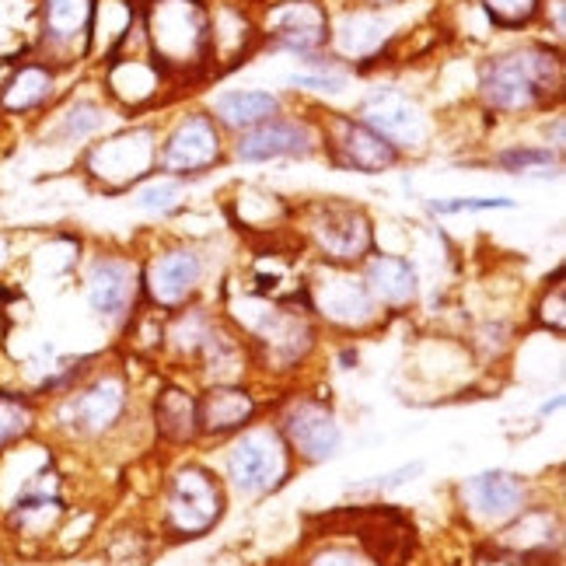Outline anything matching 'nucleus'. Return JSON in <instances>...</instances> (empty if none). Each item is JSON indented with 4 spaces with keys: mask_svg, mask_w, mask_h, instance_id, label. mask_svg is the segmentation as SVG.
Returning a JSON list of instances; mask_svg holds the SVG:
<instances>
[{
    "mask_svg": "<svg viewBox=\"0 0 566 566\" xmlns=\"http://www.w3.org/2000/svg\"><path fill=\"white\" fill-rule=\"evenodd\" d=\"M126 406V388L119 378L105 375L98 381H92L88 388L67 391V399L60 402L56 417L71 433H81V438H95V433H105L119 417Z\"/></svg>",
    "mask_w": 566,
    "mask_h": 566,
    "instance_id": "5",
    "label": "nucleus"
},
{
    "mask_svg": "<svg viewBox=\"0 0 566 566\" xmlns=\"http://www.w3.org/2000/svg\"><path fill=\"white\" fill-rule=\"evenodd\" d=\"M270 35L283 50L312 53L329 42V18L315 0H291L270 14Z\"/></svg>",
    "mask_w": 566,
    "mask_h": 566,
    "instance_id": "15",
    "label": "nucleus"
},
{
    "mask_svg": "<svg viewBox=\"0 0 566 566\" xmlns=\"http://www.w3.org/2000/svg\"><path fill=\"white\" fill-rule=\"evenodd\" d=\"M231 483L242 493H266L283 475V444L270 430H252L231 448Z\"/></svg>",
    "mask_w": 566,
    "mask_h": 566,
    "instance_id": "6",
    "label": "nucleus"
},
{
    "mask_svg": "<svg viewBox=\"0 0 566 566\" xmlns=\"http://www.w3.org/2000/svg\"><path fill=\"white\" fill-rule=\"evenodd\" d=\"M496 161L504 165L507 171H517V176H521V171H525V176H528V171H542V176H549L546 168H553L556 158L549 155V150H542V147H521V150H504Z\"/></svg>",
    "mask_w": 566,
    "mask_h": 566,
    "instance_id": "29",
    "label": "nucleus"
},
{
    "mask_svg": "<svg viewBox=\"0 0 566 566\" xmlns=\"http://www.w3.org/2000/svg\"><path fill=\"white\" fill-rule=\"evenodd\" d=\"M315 304L325 318H333L339 325L367 322L375 312V297L367 291V283L343 273H329L322 283H315Z\"/></svg>",
    "mask_w": 566,
    "mask_h": 566,
    "instance_id": "18",
    "label": "nucleus"
},
{
    "mask_svg": "<svg viewBox=\"0 0 566 566\" xmlns=\"http://www.w3.org/2000/svg\"><path fill=\"white\" fill-rule=\"evenodd\" d=\"M11 255H14V249H11V234H8V231H0V276L8 273Z\"/></svg>",
    "mask_w": 566,
    "mask_h": 566,
    "instance_id": "35",
    "label": "nucleus"
},
{
    "mask_svg": "<svg viewBox=\"0 0 566 566\" xmlns=\"http://www.w3.org/2000/svg\"><path fill=\"white\" fill-rule=\"evenodd\" d=\"M252 412H255V402L249 391L231 388V385H217L207 391L203 402L196 406V423H200V430L224 433V430L245 427L252 420Z\"/></svg>",
    "mask_w": 566,
    "mask_h": 566,
    "instance_id": "21",
    "label": "nucleus"
},
{
    "mask_svg": "<svg viewBox=\"0 0 566 566\" xmlns=\"http://www.w3.org/2000/svg\"><path fill=\"white\" fill-rule=\"evenodd\" d=\"M213 113L224 126L252 129L259 123H270L280 113V98L273 92H224L217 95Z\"/></svg>",
    "mask_w": 566,
    "mask_h": 566,
    "instance_id": "23",
    "label": "nucleus"
},
{
    "mask_svg": "<svg viewBox=\"0 0 566 566\" xmlns=\"http://www.w3.org/2000/svg\"><path fill=\"white\" fill-rule=\"evenodd\" d=\"M207 14L192 0H161L150 14V42L165 63H196L207 50Z\"/></svg>",
    "mask_w": 566,
    "mask_h": 566,
    "instance_id": "2",
    "label": "nucleus"
},
{
    "mask_svg": "<svg viewBox=\"0 0 566 566\" xmlns=\"http://www.w3.org/2000/svg\"><path fill=\"white\" fill-rule=\"evenodd\" d=\"M465 500L479 517L504 521V517H514L521 504H525V483L511 472H483L469 479Z\"/></svg>",
    "mask_w": 566,
    "mask_h": 566,
    "instance_id": "20",
    "label": "nucleus"
},
{
    "mask_svg": "<svg viewBox=\"0 0 566 566\" xmlns=\"http://www.w3.org/2000/svg\"><path fill=\"white\" fill-rule=\"evenodd\" d=\"M95 25V0H42V50L50 56L84 53Z\"/></svg>",
    "mask_w": 566,
    "mask_h": 566,
    "instance_id": "9",
    "label": "nucleus"
},
{
    "mask_svg": "<svg viewBox=\"0 0 566 566\" xmlns=\"http://www.w3.org/2000/svg\"><path fill=\"white\" fill-rule=\"evenodd\" d=\"M483 8L500 29H521L535 18L538 0H483Z\"/></svg>",
    "mask_w": 566,
    "mask_h": 566,
    "instance_id": "28",
    "label": "nucleus"
},
{
    "mask_svg": "<svg viewBox=\"0 0 566 566\" xmlns=\"http://www.w3.org/2000/svg\"><path fill=\"white\" fill-rule=\"evenodd\" d=\"M155 420L168 441H192L196 430H200V423H196V402L179 388L161 391L155 406Z\"/></svg>",
    "mask_w": 566,
    "mask_h": 566,
    "instance_id": "25",
    "label": "nucleus"
},
{
    "mask_svg": "<svg viewBox=\"0 0 566 566\" xmlns=\"http://www.w3.org/2000/svg\"><path fill=\"white\" fill-rule=\"evenodd\" d=\"M312 566H364L354 553H339V549H333V553H322V556H315V563Z\"/></svg>",
    "mask_w": 566,
    "mask_h": 566,
    "instance_id": "34",
    "label": "nucleus"
},
{
    "mask_svg": "<svg viewBox=\"0 0 566 566\" xmlns=\"http://www.w3.org/2000/svg\"><path fill=\"white\" fill-rule=\"evenodd\" d=\"M364 283L375 301L391 304V308H399V304H409L417 297V270L409 266V259H399V255H375L371 263H367Z\"/></svg>",
    "mask_w": 566,
    "mask_h": 566,
    "instance_id": "22",
    "label": "nucleus"
},
{
    "mask_svg": "<svg viewBox=\"0 0 566 566\" xmlns=\"http://www.w3.org/2000/svg\"><path fill=\"white\" fill-rule=\"evenodd\" d=\"M514 207L511 200H504V196H472V200H441L433 203V210L438 213H462V210H507Z\"/></svg>",
    "mask_w": 566,
    "mask_h": 566,
    "instance_id": "31",
    "label": "nucleus"
},
{
    "mask_svg": "<svg viewBox=\"0 0 566 566\" xmlns=\"http://www.w3.org/2000/svg\"><path fill=\"white\" fill-rule=\"evenodd\" d=\"M35 430V406L29 396L0 391V454L21 444Z\"/></svg>",
    "mask_w": 566,
    "mask_h": 566,
    "instance_id": "26",
    "label": "nucleus"
},
{
    "mask_svg": "<svg viewBox=\"0 0 566 566\" xmlns=\"http://www.w3.org/2000/svg\"><path fill=\"white\" fill-rule=\"evenodd\" d=\"M179 196H182V189L176 186V182H155V186H147L140 196H137V203L144 207V210H158V213H165V210H171L179 203Z\"/></svg>",
    "mask_w": 566,
    "mask_h": 566,
    "instance_id": "30",
    "label": "nucleus"
},
{
    "mask_svg": "<svg viewBox=\"0 0 566 566\" xmlns=\"http://www.w3.org/2000/svg\"><path fill=\"white\" fill-rule=\"evenodd\" d=\"M315 150V134L301 119H270L242 134L234 155L242 161H276V158H308Z\"/></svg>",
    "mask_w": 566,
    "mask_h": 566,
    "instance_id": "10",
    "label": "nucleus"
},
{
    "mask_svg": "<svg viewBox=\"0 0 566 566\" xmlns=\"http://www.w3.org/2000/svg\"><path fill=\"white\" fill-rule=\"evenodd\" d=\"M137 287H140V276L134 266L126 263V259L102 255L92 263L88 280H84V297H88V308L98 318L116 322L134 308Z\"/></svg>",
    "mask_w": 566,
    "mask_h": 566,
    "instance_id": "8",
    "label": "nucleus"
},
{
    "mask_svg": "<svg viewBox=\"0 0 566 566\" xmlns=\"http://www.w3.org/2000/svg\"><path fill=\"white\" fill-rule=\"evenodd\" d=\"M155 137L147 129H134V134H123L98 144L88 155V171L95 179L108 182V189H119L126 182H134L147 176L150 165H155Z\"/></svg>",
    "mask_w": 566,
    "mask_h": 566,
    "instance_id": "7",
    "label": "nucleus"
},
{
    "mask_svg": "<svg viewBox=\"0 0 566 566\" xmlns=\"http://www.w3.org/2000/svg\"><path fill=\"white\" fill-rule=\"evenodd\" d=\"M291 84H301V88H318V92H339L343 88V77H308V74H294Z\"/></svg>",
    "mask_w": 566,
    "mask_h": 566,
    "instance_id": "32",
    "label": "nucleus"
},
{
    "mask_svg": "<svg viewBox=\"0 0 566 566\" xmlns=\"http://www.w3.org/2000/svg\"><path fill=\"white\" fill-rule=\"evenodd\" d=\"M105 123V113H102V105L95 102H74L67 113H63L53 126V140H84V137H92L95 129H102Z\"/></svg>",
    "mask_w": 566,
    "mask_h": 566,
    "instance_id": "27",
    "label": "nucleus"
},
{
    "mask_svg": "<svg viewBox=\"0 0 566 566\" xmlns=\"http://www.w3.org/2000/svg\"><path fill=\"white\" fill-rule=\"evenodd\" d=\"M378 4H388V0H378Z\"/></svg>",
    "mask_w": 566,
    "mask_h": 566,
    "instance_id": "36",
    "label": "nucleus"
},
{
    "mask_svg": "<svg viewBox=\"0 0 566 566\" xmlns=\"http://www.w3.org/2000/svg\"><path fill=\"white\" fill-rule=\"evenodd\" d=\"M221 507H224V496L210 472L182 469L176 479H171L168 521L179 535H186V538L203 535L207 528H213V521L221 517Z\"/></svg>",
    "mask_w": 566,
    "mask_h": 566,
    "instance_id": "4",
    "label": "nucleus"
},
{
    "mask_svg": "<svg viewBox=\"0 0 566 566\" xmlns=\"http://www.w3.org/2000/svg\"><path fill=\"white\" fill-rule=\"evenodd\" d=\"M388 29L375 14H346L336 29V50L343 56H371L385 46Z\"/></svg>",
    "mask_w": 566,
    "mask_h": 566,
    "instance_id": "24",
    "label": "nucleus"
},
{
    "mask_svg": "<svg viewBox=\"0 0 566 566\" xmlns=\"http://www.w3.org/2000/svg\"><path fill=\"white\" fill-rule=\"evenodd\" d=\"M360 123L367 129H375L381 140L391 147H420L427 140V119L417 105L396 92H375L364 102V116Z\"/></svg>",
    "mask_w": 566,
    "mask_h": 566,
    "instance_id": "11",
    "label": "nucleus"
},
{
    "mask_svg": "<svg viewBox=\"0 0 566 566\" xmlns=\"http://www.w3.org/2000/svg\"><path fill=\"white\" fill-rule=\"evenodd\" d=\"M203 259L192 249H176L158 255L147 270V294L155 297L161 308H179V304L200 287Z\"/></svg>",
    "mask_w": 566,
    "mask_h": 566,
    "instance_id": "16",
    "label": "nucleus"
},
{
    "mask_svg": "<svg viewBox=\"0 0 566 566\" xmlns=\"http://www.w3.org/2000/svg\"><path fill=\"white\" fill-rule=\"evenodd\" d=\"M542 563L538 553H511V556H493V559H483L479 566H535Z\"/></svg>",
    "mask_w": 566,
    "mask_h": 566,
    "instance_id": "33",
    "label": "nucleus"
},
{
    "mask_svg": "<svg viewBox=\"0 0 566 566\" xmlns=\"http://www.w3.org/2000/svg\"><path fill=\"white\" fill-rule=\"evenodd\" d=\"M563 84V60L559 53H549L546 46H525L490 60L483 67V88L486 105L500 113H525L546 102Z\"/></svg>",
    "mask_w": 566,
    "mask_h": 566,
    "instance_id": "1",
    "label": "nucleus"
},
{
    "mask_svg": "<svg viewBox=\"0 0 566 566\" xmlns=\"http://www.w3.org/2000/svg\"><path fill=\"white\" fill-rule=\"evenodd\" d=\"M283 433H287V441L297 448L304 462L329 459L343 441V430L333 412L322 402H308V399H301L287 409V417H283Z\"/></svg>",
    "mask_w": 566,
    "mask_h": 566,
    "instance_id": "12",
    "label": "nucleus"
},
{
    "mask_svg": "<svg viewBox=\"0 0 566 566\" xmlns=\"http://www.w3.org/2000/svg\"><path fill=\"white\" fill-rule=\"evenodd\" d=\"M221 158V134L210 116H189L176 126V134L165 140L161 168L186 176V171H203Z\"/></svg>",
    "mask_w": 566,
    "mask_h": 566,
    "instance_id": "14",
    "label": "nucleus"
},
{
    "mask_svg": "<svg viewBox=\"0 0 566 566\" xmlns=\"http://www.w3.org/2000/svg\"><path fill=\"white\" fill-rule=\"evenodd\" d=\"M56 74L46 60H25L0 81V113L8 116H29L53 98Z\"/></svg>",
    "mask_w": 566,
    "mask_h": 566,
    "instance_id": "17",
    "label": "nucleus"
},
{
    "mask_svg": "<svg viewBox=\"0 0 566 566\" xmlns=\"http://www.w3.org/2000/svg\"><path fill=\"white\" fill-rule=\"evenodd\" d=\"M315 245L329 263H360L364 255H371L375 249V234L371 221L364 217V210L346 207V203H322L315 221H312Z\"/></svg>",
    "mask_w": 566,
    "mask_h": 566,
    "instance_id": "3",
    "label": "nucleus"
},
{
    "mask_svg": "<svg viewBox=\"0 0 566 566\" xmlns=\"http://www.w3.org/2000/svg\"><path fill=\"white\" fill-rule=\"evenodd\" d=\"M329 147L339 165L364 171V176H375V171H385L399 161V150L388 140H381L375 129H367L364 123H354V119H343V116H336L329 126Z\"/></svg>",
    "mask_w": 566,
    "mask_h": 566,
    "instance_id": "13",
    "label": "nucleus"
},
{
    "mask_svg": "<svg viewBox=\"0 0 566 566\" xmlns=\"http://www.w3.org/2000/svg\"><path fill=\"white\" fill-rule=\"evenodd\" d=\"M357 535L378 559V566H396L409 556V546H412V528L409 521L399 514V511H371L360 517L357 525Z\"/></svg>",
    "mask_w": 566,
    "mask_h": 566,
    "instance_id": "19",
    "label": "nucleus"
}]
</instances>
